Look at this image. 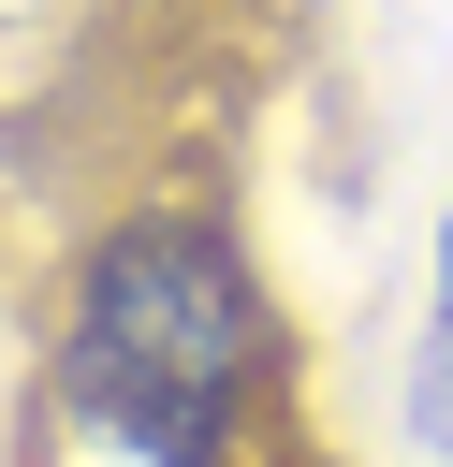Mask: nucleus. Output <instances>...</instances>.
<instances>
[{"label": "nucleus", "instance_id": "obj_2", "mask_svg": "<svg viewBox=\"0 0 453 467\" xmlns=\"http://www.w3.org/2000/svg\"><path fill=\"white\" fill-rule=\"evenodd\" d=\"M438 321H453V263H438Z\"/></svg>", "mask_w": 453, "mask_h": 467}, {"label": "nucleus", "instance_id": "obj_1", "mask_svg": "<svg viewBox=\"0 0 453 467\" xmlns=\"http://www.w3.org/2000/svg\"><path fill=\"white\" fill-rule=\"evenodd\" d=\"M73 394L117 438H146L161 467H205V438L248 394V277L190 219L117 234L88 263V306H73Z\"/></svg>", "mask_w": 453, "mask_h": 467}]
</instances>
